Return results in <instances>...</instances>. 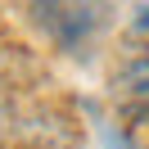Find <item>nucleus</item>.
<instances>
[{"mask_svg": "<svg viewBox=\"0 0 149 149\" xmlns=\"http://www.w3.org/2000/svg\"><path fill=\"white\" fill-rule=\"evenodd\" d=\"M109 95L122 109V122L127 131H149V50H136L127 54L109 77Z\"/></svg>", "mask_w": 149, "mask_h": 149, "instance_id": "2", "label": "nucleus"}, {"mask_svg": "<svg viewBox=\"0 0 149 149\" xmlns=\"http://www.w3.org/2000/svg\"><path fill=\"white\" fill-rule=\"evenodd\" d=\"M27 18L59 54H91L118 18V0H27Z\"/></svg>", "mask_w": 149, "mask_h": 149, "instance_id": "1", "label": "nucleus"}, {"mask_svg": "<svg viewBox=\"0 0 149 149\" xmlns=\"http://www.w3.org/2000/svg\"><path fill=\"white\" fill-rule=\"evenodd\" d=\"M104 149H136V136L127 127H104Z\"/></svg>", "mask_w": 149, "mask_h": 149, "instance_id": "3", "label": "nucleus"}]
</instances>
